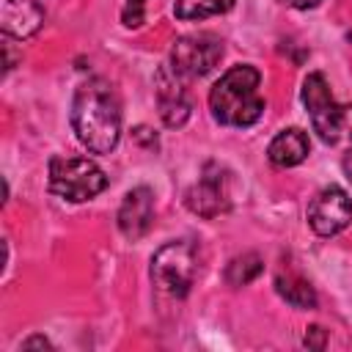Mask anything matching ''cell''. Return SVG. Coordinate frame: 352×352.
<instances>
[{
	"label": "cell",
	"instance_id": "8",
	"mask_svg": "<svg viewBox=\"0 0 352 352\" xmlns=\"http://www.w3.org/2000/svg\"><path fill=\"white\" fill-rule=\"evenodd\" d=\"M184 204L192 214L198 217H217L223 214L228 206H231V198H228V179L223 173L220 165L209 162L201 173V179L187 190L184 195Z\"/></svg>",
	"mask_w": 352,
	"mask_h": 352
},
{
	"label": "cell",
	"instance_id": "20",
	"mask_svg": "<svg viewBox=\"0 0 352 352\" xmlns=\"http://www.w3.org/2000/svg\"><path fill=\"white\" fill-rule=\"evenodd\" d=\"M3 50H6V72H11V69H14V63H16V55L11 52V44H8V41L3 44Z\"/></svg>",
	"mask_w": 352,
	"mask_h": 352
},
{
	"label": "cell",
	"instance_id": "7",
	"mask_svg": "<svg viewBox=\"0 0 352 352\" xmlns=\"http://www.w3.org/2000/svg\"><path fill=\"white\" fill-rule=\"evenodd\" d=\"M352 223V198L346 190L330 184L308 204V226L319 236H336Z\"/></svg>",
	"mask_w": 352,
	"mask_h": 352
},
{
	"label": "cell",
	"instance_id": "13",
	"mask_svg": "<svg viewBox=\"0 0 352 352\" xmlns=\"http://www.w3.org/2000/svg\"><path fill=\"white\" fill-rule=\"evenodd\" d=\"M275 292L292 305V308H302V311H311V308H316V292H314V286L305 280V278H300V275H294V272H280L278 278H275Z\"/></svg>",
	"mask_w": 352,
	"mask_h": 352
},
{
	"label": "cell",
	"instance_id": "2",
	"mask_svg": "<svg viewBox=\"0 0 352 352\" xmlns=\"http://www.w3.org/2000/svg\"><path fill=\"white\" fill-rule=\"evenodd\" d=\"M261 74L250 63L231 66L209 91V110L223 126H253L264 113V99L258 94Z\"/></svg>",
	"mask_w": 352,
	"mask_h": 352
},
{
	"label": "cell",
	"instance_id": "22",
	"mask_svg": "<svg viewBox=\"0 0 352 352\" xmlns=\"http://www.w3.org/2000/svg\"><path fill=\"white\" fill-rule=\"evenodd\" d=\"M126 6H140V8H143V6H146V0H126Z\"/></svg>",
	"mask_w": 352,
	"mask_h": 352
},
{
	"label": "cell",
	"instance_id": "17",
	"mask_svg": "<svg viewBox=\"0 0 352 352\" xmlns=\"http://www.w3.org/2000/svg\"><path fill=\"white\" fill-rule=\"evenodd\" d=\"M121 19H124L126 28H138V25H143V8L140 6H126Z\"/></svg>",
	"mask_w": 352,
	"mask_h": 352
},
{
	"label": "cell",
	"instance_id": "14",
	"mask_svg": "<svg viewBox=\"0 0 352 352\" xmlns=\"http://www.w3.org/2000/svg\"><path fill=\"white\" fill-rule=\"evenodd\" d=\"M261 270H264V261H261L258 253H239V256H234L228 261L226 280L231 286H248L250 280H256L261 275Z\"/></svg>",
	"mask_w": 352,
	"mask_h": 352
},
{
	"label": "cell",
	"instance_id": "5",
	"mask_svg": "<svg viewBox=\"0 0 352 352\" xmlns=\"http://www.w3.org/2000/svg\"><path fill=\"white\" fill-rule=\"evenodd\" d=\"M107 187L104 170L88 157H52L50 160V190L72 204L96 198Z\"/></svg>",
	"mask_w": 352,
	"mask_h": 352
},
{
	"label": "cell",
	"instance_id": "10",
	"mask_svg": "<svg viewBox=\"0 0 352 352\" xmlns=\"http://www.w3.org/2000/svg\"><path fill=\"white\" fill-rule=\"evenodd\" d=\"M154 226V192L148 187H135L124 195L121 209H118V228L126 239L138 242L140 236L148 234Z\"/></svg>",
	"mask_w": 352,
	"mask_h": 352
},
{
	"label": "cell",
	"instance_id": "9",
	"mask_svg": "<svg viewBox=\"0 0 352 352\" xmlns=\"http://www.w3.org/2000/svg\"><path fill=\"white\" fill-rule=\"evenodd\" d=\"M182 80L184 77L176 74L173 66H162L154 77L160 116H162L165 126H170V129L184 126V121L190 118V99H187V88H184Z\"/></svg>",
	"mask_w": 352,
	"mask_h": 352
},
{
	"label": "cell",
	"instance_id": "15",
	"mask_svg": "<svg viewBox=\"0 0 352 352\" xmlns=\"http://www.w3.org/2000/svg\"><path fill=\"white\" fill-rule=\"evenodd\" d=\"M234 0H176L173 14L184 22H195V19H206L214 14H226L231 11Z\"/></svg>",
	"mask_w": 352,
	"mask_h": 352
},
{
	"label": "cell",
	"instance_id": "6",
	"mask_svg": "<svg viewBox=\"0 0 352 352\" xmlns=\"http://www.w3.org/2000/svg\"><path fill=\"white\" fill-rule=\"evenodd\" d=\"M223 58V41L214 33H190L173 41L170 66L184 80H198L209 74Z\"/></svg>",
	"mask_w": 352,
	"mask_h": 352
},
{
	"label": "cell",
	"instance_id": "19",
	"mask_svg": "<svg viewBox=\"0 0 352 352\" xmlns=\"http://www.w3.org/2000/svg\"><path fill=\"white\" fill-rule=\"evenodd\" d=\"M280 3H286V6H292V8H300V11H308V8L319 6V0H280Z\"/></svg>",
	"mask_w": 352,
	"mask_h": 352
},
{
	"label": "cell",
	"instance_id": "16",
	"mask_svg": "<svg viewBox=\"0 0 352 352\" xmlns=\"http://www.w3.org/2000/svg\"><path fill=\"white\" fill-rule=\"evenodd\" d=\"M305 346L308 349H324V344H327V330L324 327H319V324H311L308 330H305Z\"/></svg>",
	"mask_w": 352,
	"mask_h": 352
},
{
	"label": "cell",
	"instance_id": "1",
	"mask_svg": "<svg viewBox=\"0 0 352 352\" xmlns=\"http://www.w3.org/2000/svg\"><path fill=\"white\" fill-rule=\"evenodd\" d=\"M72 129L94 154H107L116 148L121 138V104L107 80L91 77L74 91Z\"/></svg>",
	"mask_w": 352,
	"mask_h": 352
},
{
	"label": "cell",
	"instance_id": "18",
	"mask_svg": "<svg viewBox=\"0 0 352 352\" xmlns=\"http://www.w3.org/2000/svg\"><path fill=\"white\" fill-rule=\"evenodd\" d=\"M33 346H38V349H52V344H50L44 336H30V338L22 341V349H33Z\"/></svg>",
	"mask_w": 352,
	"mask_h": 352
},
{
	"label": "cell",
	"instance_id": "11",
	"mask_svg": "<svg viewBox=\"0 0 352 352\" xmlns=\"http://www.w3.org/2000/svg\"><path fill=\"white\" fill-rule=\"evenodd\" d=\"M0 25L6 36L28 38L44 25V8L36 0H3Z\"/></svg>",
	"mask_w": 352,
	"mask_h": 352
},
{
	"label": "cell",
	"instance_id": "4",
	"mask_svg": "<svg viewBox=\"0 0 352 352\" xmlns=\"http://www.w3.org/2000/svg\"><path fill=\"white\" fill-rule=\"evenodd\" d=\"M198 275V250L190 239L162 245L151 258V280L168 297H184Z\"/></svg>",
	"mask_w": 352,
	"mask_h": 352
},
{
	"label": "cell",
	"instance_id": "3",
	"mask_svg": "<svg viewBox=\"0 0 352 352\" xmlns=\"http://www.w3.org/2000/svg\"><path fill=\"white\" fill-rule=\"evenodd\" d=\"M300 99L311 116L314 132L330 146H352V104H338L324 74L311 72L302 80Z\"/></svg>",
	"mask_w": 352,
	"mask_h": 352
},
{
	"label": "cell",
	"instance_id": "12",
	"mask_svg": "<svg viewBox=\"0 0 352 352\" xmlns=\"http://www.w3.org/2000/svg\"><path fill=\"white\" fill-rule=\"evenodd\" d=\"M311 151V143H308V135L300 129V126H289L283 132H278L272 140H270V148H267V157L272 165L278 168H294L300 165Z\"/></svg>",
	"mask_w": 352,
	"mask_h": 352
},
{
	"label": "cell",
	"instance_id": "21",
	"mask_svg": "<svg viewBox=\"0 0 352 352\" xmlns=\"http://www.w3.org/2000/svg\"><path fill=\"white\" fill-rule=\"evenodd\" d=\"M344 173H346V179L352 182V148H349L346 157H344Z\"/></svg>",
	"mask_w": 352,
	"mask_h": 352
}]
</instances>
